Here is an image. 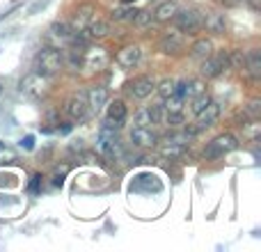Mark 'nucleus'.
Segmentation results:
<instances>
[{
  "label": "nucleus",
  "instance_id": "obj_31",
  "mask_svg": "<svg viewBox=\"0 0 261 252\" xmlns=\"http://www.w3.org/2000/svg\"><path fill=\"white\" fill-rule=\"evenodd\" d=\"M23 147H25V149H32V138H30V135L23 140Z\"/></svg>",
  "mask_w": 261,
  "mask_h": 252
},
{
  "label": "nucleus",
  "instance_id": "obj_29",
  "mask_svg": "<svg viewBox=\"0 0 261 252\" xmlns=\"http://www.w3.org/2000/svg\"><path fill=\"white\" fill-rule=\"evenodd\" d=\"M245 110H248L250 117H257V115H259V101H250L248 108H245Z\"/></svg>",
  "mask_w": 261,
  "mask_h": 252
},
{
  "label": "nucleus",
  "instance_id": "obj_6",
  "mask_svg": "<svg viewBox=\"0 0 261 252\" xmlns=\"http://www.w3.org/2000/svg\"><path fill=\"white\" fill-rule=\"evenodd\" d=\"M108 62H110V58H108V53H106V48H85L83 51V62H81V67L83 69H90V71H103L106 67H108Z\"/></svg>",
  "mask_w": 261,
  "mask_h": 252
},
{
  "label": "nucleus",
  "instance_id": "obj_7",
  "mask_svg": "<svg viewBox=\"0 0 261 252\" xmlns=\"http://www.w3.org/2000/svg\"><path fill=\"white\" fill-rule=\"evenodd\" d=\"M130 142H133V147L151 149L161 142V135H158L151 126H133V131H130Z\"/></svg>",
  "mask_w": 261,
  "mask_h": 252
},
{
  "label": "nucleus",
  "instance_id": "obj_32",
  "mask_svg": "<svg viewBox=\"0 0 261 252\" xmlns=\"http://www.w3.org/2000/svg\"><path fill=\"white\" fill-rule=\"evenodd\" d=\"M222 5H227V7H234V5H239V0H220Z\"/></svg>",
  "mask_w": 261,
  "mask_h": 252
},
{
  "label": "nucleus",
  "instance_id": "obj_20",
  "mask_svg": "<svg viewBox=\"0 0 261 252\" xmlns=\"http://www.w3.org/2000/svg\"><path fill=\"white\" fill-rule=\"evenodd\" d=\"M245 69L250 71L252 78H259L261 76V51L259 48H252L248 55H245Z\"/></svg>",
  "mask_w": 261,
  "mask_h": 252
},
{
  "label": "nucleus",
  "instance_id": "obj_11",
  "mask_svg": "<svg viewBox=\"0 0 261 252\" xmlns=\"http://www.w3.org/2000/svg\"><path fill=\"white\" fill-rule=\"evenodd\" d=\"M96 16V7L92 3H83V5H78V9H76V14H73V18H71V30L73 32H85V28L90 26V21Z\"/></svg>",
  "mask_w": 261,
  "mask_h": 252
},
{
  "label": "nucleus",
  "instance_id": "obj_4",
  "mask_svg": "<svg viewBox=\"0 0 261 252\" xmlns=\"http://www.w3.org/2000/svg\"><path fill=\"white\" fill-rule=\"evenodd\" d=\"M236 147H239V140H236L231 133H222L208 142V147L204 149V158L213 161V158H220V156H225V154L234 152Z\"/></svg>",
  "mask_w": 261,
  "mask_h": 252
},
{
  "label": "nucleus",
  "instance_id": "obj_19",
  "mask_svg": "<svg viewBox=\"0 0 261 252\" xmlns=\"http://www.w3.org/2000/svg\"><path fill=\"white\" fill-rule=\"evenodd\" d=\"M85 30L90 32L92 39H103V37H108V35H110V23L106 21V18L94 16V18L90 21V26L85 28Z\"/></svg>",
  "mask_w": 261,
  "mask_h": 252
},
{
  "label": "nucleus",
  "instance_id": "obj_24",
  "mask_svg": "<svg viewBox=\"0 0 261 252\" xmlns=\"http://www.w3.org/2000/svg\"><path fill=\"white\" fill-rule=\"evenodd\" d=\"M130 21H133L138 28H147V26L153 23V12H149V9H140V12H135V16L130 18Z\"/></svg>",
  "mask_w": 261,
  "mask_h": 252
},
{
  "label": "nucleus",
  "instance_id": "obj_21",
  "mask_svg": "<svg viewBox=\"0 0 261 252\" xmlns=\"http://www.w3.org/2000/svg\"><path fill=\"white\" fill-rule=\"evenodd\" d=\"M176 12H179V7H176L172 0H165L163 5L156 7V12H153V21H172Z\"/></svg>",
  "mask_w": 261,
  "mask_h": 252
},
{
  "label": "nucleus",
  "instance_id": "obj_17",
  "mask_svg": "<svg viewBox=\"0 0 261 252\" xmlns=\"http://www.w3.org/2000/svg\"><path fill=\"white\" fill-rule=\"evenodd\" d=\"M85 96H87V104H90V110H92V113H99V110L103 108L106 104H108V90H106L103 85L90 87V90L85 92Z\"/></svg>",
  "mask_w": 261,
  "mask_h": 252
},
{
  "label": "nucleus",
  "instance_id": "obj_1",
  "mask_svg": "<svg viewBox=\"0 0 261 252\" xmlns=\"http://www.w3.org/2000/svg\"><path fill=\"white\" fill-rule=\"evenodd\" d=\"M62 67H64V58H62V51H60V48L50 46V48L39 51L37 62H35V71H39V73H44V76L53 78Z\"/></svg>",
  "mask_w": 261,
  "mask_h": 252
},
{
  "label": "nucleus",
  "instance_id": "obj_9",
  "mask_svg": "<svg viewBox=\"0 0 261 252\" xmlns=\"http://www.w3.org/2000/svg\"><path fill=\"white\" fill-rule=\"evenodd\" d=\"M188 140H190V133L186 135H170V138L165 140V142L161 144V154L167 158H179L186 154V149H188Z\"/></svg>",
  "mask_w": 261,
  "mask_h": 252
},
{
  "label": "nucleus",
  "instance_id": "obj_2",
  "mask_svg": "<svg viewBox=\"0 0 261 252\" xmlns=\"http://www.w3.org/2000/svg\"><path fill=\"white\" fill-rule=\"evenodd\" d=\"M21 92L32 99H44L50 92V78L44 76L39 71H30L25 78L21 81Z\"/></svg>",
  "mask_w": 261,
  "mask_h": 252
},
{
  "label": "nucleus",
  "instance_id": "obj_13",
  "mask_svg": "<svg viewBox=\"0 0 261 252\" xmlns=\"http://www.w3.org/2000/svg\"><path fill=\"white\" fill-rule=\"evenodd\" d=\"M126 90L133 99L142 101V99H147V96H151V92L156 90V83H153V78H149V76H138L128 83Z\"/></svg>",
  "mask_w": 261,
  "mask_h": 252
},
{
  "label": "nucleus",
  "instance_id": "obj_23",
  "mask_svg": "<svg viewBox=\"0 0 261 252\" xmlns=\"http://www.w3.org/2000/svg\"><path fill=\"white\" fill-rule=\"evenodd\" d=\"M261 135V124L257 122V117H252V122L243 124V138L250 140V142H254V140H259Z\"/></svg>",
  "mask_w": 261,
  "mask_h": 252
},
{
  "label": "nucleus",
  "instance_id": "obj_3",
  "mask_svg": "<svg viewBox=\"0 0 261 252\" xmlns=\"http://www.w3.org/2000/svg\"><path fill=\"white\" fill-rule=\"evenodd\" d=\"M202 12L199 9H181L174 14L176 30H181L184 35H197L202 30Z\"/></svg>",
  "mask_w": 261,
  "mask_h": 252
},
{
  "label": "nucleus",
  "instance_id": "obj_18",
  "mask_svg": "<svg viewBox=\"0 0 261 252\" xmlns=\"http://www.w3.org/2000/svg\"><path fill=\"white\" fill-rule=\"evenodd\" d=\"M202 28H206V32H213V35H222L227 30V21H225V14H218V12H208L202 14Z\"/></svg>",
  "mask_w": 261,
  "mask_h": 252
},
{
  "label": "nucleus",
  "instance_id": "obj_27",
  "mask_svg": "<svg viewBox=\"0 0 261 252\" xmlns=\"http://www.w3.org/2000/svg\"><path fill=\"white\" fill-rule=\"evenodd\" d=\"M174 87H176L174 81H163L161 85H158V94H161V99H167L170 94H174Z\"/></svg>",
  "mask_w": 261,
  "mask_h": 252
},
{
  "label": "nucleus",
  "instance_id": "obj_15",
  "mask_svg": "<svg viewBox=\"0 0 261 252\" xmlns=\"http://www.w3.org/2000/svg\"><path fill=\"white\" fill-rule=\"evenodd\" d=\"M126 117H128V108H126V104H124L122 99L110 101V104H108V119H106V122L113 124L115 129H122L124 122H126Z\"/></svg>",
  "mask_w": 261,
  "mask_h": 252
},
{
  "label": "nucleus",
  "instance_id": "obj_25",
  "mask_svg": "<svg viewBox=\"0 0 261 252\" xmlns=\"http://www.w3.org/2000/svg\"><path fill=\"white\" fill-rule=\"evenodd\" d=\"M135 12H138V9H135V7H128V5L124 3V7L113 9V14H110V16H113V21H126V18H133V16H135Z\"/></svg>",
  "mask_w": 261,
  "mask_h": 252
},
{
  "label": "nucleus",
  "instance_id": "obj_33",
  "mask_svg": "<svg viewBox=\"0 0 261 252\" xmlns=\"http://www.w3.org/2000/svg\"><path fill=\"white\" fill-rule=\"evenodd\" d=\"M39 188V177H35V181H32V190Z\"/></svg>",
  "mask_w": 261,
  "mask_h": 252
},
{
  "label": "nucleus",
  "instance_id": "obj_14",
  "mask_svg": "<svg viewBox=\"0 0 261 252\" xmlns=\"http://www.w3.org/2000/svg\"><path fill=\"white\" fill-rule=\"evenodd\" d=\"M71 37H73V30L67 26V23L58 21L48 28V39L53 41L55 48H62V46H69L71 44Z\"/></svg>",
  "mask_w": 261,
  "mask_h": 252
},
{
  "label": "nucleus",
  "instance_id": "obj_10",
  "mask_svg": "<svg viewBox=\"0 0 261 252\" xmlns=\"http://www.w3.org/2000/svg\"><path fill=\"white\" fill-rule=\"evenodd\" d=\"M229 67V60H227V53H218V55H208L202 62V76L206 78H218L225 69Z\"/></svg>",
  "mask_w": 261,
  "mask_h": 252
},
{
  "label": "nucleus",
  "instance_id": "obj_8",
  "mask_svg": "<svg viewBox=\"0 0 261 252\" xmlns=\"http://www.w3.org/2000/svg\"><path fill=\"white\" fill-rule=\"evenodd\" d=\"M158 48L167 55H179L181 51L186 48V35L181 30L165 32V35L161 37V41H158Z\"/></svg>",
  "mask_w": 261,
  "mask_h": 252
},
{
  "label": "nucleus",
  "instance_id": "obj_26",
  "mask_svg": "<svg viewBox=\"0 0 261 252\" xmlns=\"http://www.w3.org/2000/svg\"><path fill=\"white\" fill-rule=\"evenodd\" d=\"M153 119H151V110L149 108H140L135 113V126H151Z\"/></svg>",
  "mask_w": 261,
  "mask_h": 252
},
{
  "label": "nucleus",
  "instance_id": "obj_22",
  "mask_svg": "<svg viewBox=\"0 0 261 252\" xmlns=\"http://www.w3.org/2000/svg\"><path fill=\"white\" fill-rule=\"evenodd\" d=\"M190 53H193V58H197V60H204V58H208V55L213 53V41L211 39H197L193 44V48H190Z\"/></svg>",
  "mask_w": 261,
  "mask_h": 252
},
{
  "label": "nucleus",
  "instance_id": "obj_5",
  "mask_svg": "<svg viewBox=\"0 0 261 252\" xmlns=\"http://www.w3.org/2000/svg\"><path fill=\"white\" fill-rule=\"evenodd\" d=\"M64 113H67L69 119H71V122H76V124L87 122V119H90V115H92V110H90V104H87L85 92H83V94H73L71 99L67 101V106H64Z\"/></svg>",
  "mask_w": 261,
  "mask_h": 252
},
{
  "label": "nucleus",
  "instance_id": "obj_30",
  "mask_svg": "<svg viewBox=\"0 0 261 252\" xmlns=\"http://www.w3.org/2000/svg\"><path fill=\"white\" fill-rule=\"evenodd\" d=\"M248 5L254 9V12H259V9H261V0H248Z\"/></svg>",
  "mask_w": 261,
  "mask_h": 252
},
{
  "label": "nucleus",
  "instance_id": "obj_12",
  "mask_svg": "<svg viewBox=\"0 0 261 252\" xmlns=\"http://www.w3.org/2000/svg\"><path fill=\"white\" fill-rule=\"evenodd\" d=\"M218 117H220V106H218L216 101H208V104L197 113V119H195V129H193V133H197V131L213 126V124L218 122Z\"/></svg>",
  "mask_w": 261,
  "mask_h": 252
},
{
  "label": "nucleus",
  "instance_id": "obj_16",
  "mask_svg": "<svg viewBox=\"0 0 261 252\" xmlns=\"http://www.w3.org/2000/svg\"><path fill=\"white\" fill-rule=\"evenodd\" d=\"M140 55H142V48H140L138 44L124 46V48L117 53V64L122 69H133L135 64L140 62Z\"/></svg>",
  "mask_w": 261,
  "mask_h": 252
},
{
  "label": "nucleus",
  "instance_id": "obj_28",
  "mask_svg": "<svg viewBox=\"0 0 261 252\" xmlns=\"http://www.w3.org/2000/svg\"><path fill=\"white\" fill-rule=\"evenodd\" d=\"M208 101H211V96H208V94H206V92H204V94H199V96H195V99H193V101H190V104H193V113H195V115H197V113H199V110H202V108H204V106H206V104H208Z\"/></svg>",
  "mask_w": 261,
  "mask_h": 252
}]
</instances>
